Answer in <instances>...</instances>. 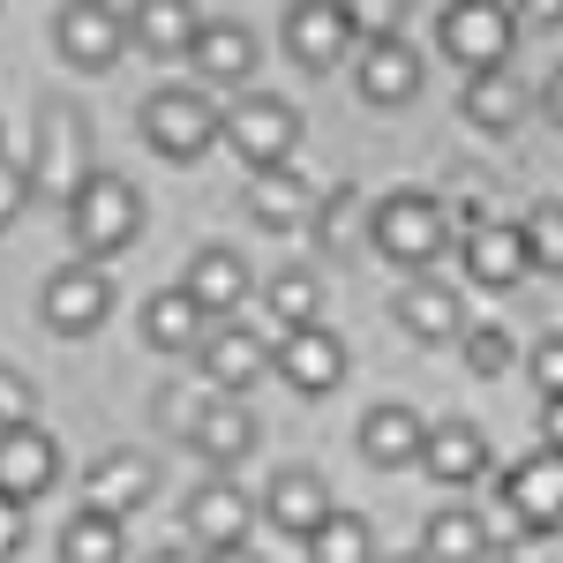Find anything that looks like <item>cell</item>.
I'll list each match as a JSON object with an SVG mask.
<instances>
[{
  "label": "cell",
  "instance_id": "1",
  "mask_svg": "<svg viewBox=\"0 0 563 563\" xmlns=\"http://www.w3.org/2000/svg\"><path fill=\"white\" fill-rule=\"evenodd\" d=\"M68 233H76V256L84 263H113L143 241V188L129 174H106L90 166L76 188H68Z\"/></svg>",
  "mask_w": 563,
  "mask_h": 563
},
{
  "label": "cell",
  "instance_id": "2",
  "mask_svg": "<svg viewBox=\"0 0 563 563\" xmlns=\"http://www.w3.org/2000/svg\"><path fill=\"white\" fill-rule=\"evenodd\" d=\"M301 106L294 98H278V90H241L233 106H218V143L263 174V166H294L301 158Z\"/></svg>",
  "mask_w": 563,
  "mask_h": 563
},
{
  "label": "cell",
  "instance_id": "3",
  "mask_svg": "<svg viewBox=\"0 0 563 563\" xmlns=\"http://www.w3.org/2000/svg\"><path fill=\"white\" fill-rule=\"evenodd\" d=\"M443 241H451V225H443V203L429 188H390L368 211V249L384 263H398V271H429L443 256Z\"/></svg>",
  "mask_w": 563,
  "mask_h": 563
},
{
  "label": "cell",
  "instance_id": "4",
  "mask_svg": "<svg viewBox=\"0 0 563 563\" xmlns=\"http://www.w3.org/2000/svg\"><path fill=\"white\" fill-rule=\"evenodd\" d=\"M143 143H151L166 166H196L218 143V106L203 90H180V84L151 90V98H143Z\"/></svg>",
  "mask_w": 563,
  "mask_h": 563
},
{
  "label": "cell",
  "instance_id": "5",
  "mask_svg": "<svg viewBox=\"0 0 563 563\" xmlns=\"http://www.w3.org/2000/svg\"><path fill=\"white\" fill-rule=\"evenodd\" d=\"M435 38L443 53L474 76V68H504L511 60V45H519V15L504 8V0H451L443 15H435Z\"/></svg>",
  "mask_w": 563,
  "mask_h": 563
},
{
  "label": "cell",
  "instance_id": "6",
  "mask_svg": "<svg viewBox=\"0 0 563 563\" xmlns=\"http://www.w3.org/2000/svg\"><path fill=\"white\" fill-rule=\"evenodd\" d=\"M38 316L53 339H90L106 316H113V278H106V263H60L53 278H45L38 294Z\"/></svg>",
  "mask_w": 563,
  "mask_h": 563
},
{
  "label": "cell",
  "instance_id": "7",
  "mask_svg": "<svg viewBox=\"0 0 563 563\" xmlns=\"http://www.w3.org/2000/svg\"><path fill=\"white\" fill-rule=\"evenodd\" d=\"M121 45H129V8H113V0H68L60 15H53V53L68 60V68H113L121 60Z\"/></svg>",
  "mask_w": 563,
  "mask_h": 563
},
{
  "label": "cell",
  "instance_id": "8",
  "mask_svg": "<svg viewBox=\"0 0 563 563\" xmlns=\"http://www.w3.org/2000/svg\"><path fill=\"white\" fill-rule=\"evenodd\" d=\"M271 376L294 384L301 398H323V390L346 384V339L331 323H294L278 346H271Z\"/></svg>",
  "mask_w": 563,
  "mask_h": 563
},
{
  "label": "cell",
  "instance_id": "9",
  "mask_svg": "<svg viewBox=\"0 0 563 563\" xmlns=\"http://www.w3.org/2000/svg\"><path fill=\"white\" fill-rule=\"evenodd\" d=\"M278 38H286V60H294V68L323 76V68H339V60L353 53V38H361V31H353L346 0H294Z\"/></svg>",
  "mask_w": 563,
  "mask_h": 563
},
{
  "label": "cell",
  "instance_id": "10",
  "mask_svg": "<svg viewBox=\"0 0 563 563\" xmlns=\"http://www.w3.org/2000/svg\"><path fill=\"white\" fill-rule=\"evenodd\" d=\"M151 496H158V466H151V451L121 443V451H98V459H90V474H84V511L135 519Z\"/></svg>",
  "mask_w": 563,
  "mask_h": 563
},
{
  "label": "cell",
  "instance_id": "11",
  "mask_svg": "<svg viewBox=\"0 0 563 563\" xmlns=\"http://www.w3.org/2000/svg\"><path fill=\"white\" fill-rule=\"evenodd\" d=\"M180 526H188L203 549L249 541V533H256V496L241 488V474H218V466H211V481H196V488H188V504H180Z\"/></svg>",
  "mask_w": 563,
  "mask_h": 563
},
{
  "label": "cell",
  "instance_id": "12",
  "mask_svg": "<svg viewBox=\"0 0 563 563\" xmlns=\"http://www.w3.org/2000/svg\"><path fill=\"white\" fill-rule=\"evenodd\" d=\"M188 443H196V459L203 466H218V474H241V459L263 443V421L233 398V390H218V398H203V413L188 421Z\"/></svg>",
  "mask_w": 563,
  "mask_h": 563
},
{
  "label": "cell",
  "instance_id": "13",
  "mask_svg": "<svg viewBox=\"0 0 563 563\" xmlns=\"http://www.w3.org/2000/svg\"><path fill=\"white\" fill-rule=\"evenodd\" d=\"M53 481H60V443H53L38 421H8V429H0V496L38 504Z\"/></svg>",
  "mask_w": 563,
  "mask_h": 563
},
{
  "label": "cell",
  "instance_id": "14",
  "mask_svg": "<svg viewBox=\"0 0 563 563\" xmlns=\"http://www.w3.org/2000/svg\"><path fill=\"white\" fill-rule=\"evenodd\" d=\"M84 113H60V106H45V135H38V158L23 166L31 174V196H60L68 203V188L90 174L84 166Z\"/></svg>",
  "mask_w": 563,
  "mask_h": 563
},
{
  "label": "cell",
  "instance_id": "15",
  "mask_svg": "<svg viewBox=\"0 0 563 563\" xmlns=\"http://www.w3.org/2000/svg\"><path fill=\"white\" fill-rule=\"evenodd\" d=\"M361 98L368 106H406V98H421V45H406L398 31H376V38H361Z\"/></svg>",
  "mask_w": 563,
  "mask_h": 563
},
{
  "label": "cell",
  "instance_id": "16",
  "mask_svg": "<svg viewBox=\"0 0 563 563\" xmlns=\"http://www.w3.org/2000/svg\"><path fill=\"white\" fill-rule=\"evenodd\" d=\"M249 286H256V271H249V256H241V249H225V241L196 249V256H188V271H180V294L203 308V316H233V308L249 301Z\"/></svg>",
  "mask_w": 563,
  "mask_h": 563
},
{
  "label": "cell",
  "instance_id": "17",
  "mask_svg": "<svg viewBox=\"0 0 563 563\" xmlns=\"http://www.w3.org/2000/svg\"><path fill=\"white\" fill-rule=\"evenodd\" d=\"M413 466L429 481H443V488H474L496 459H488V435L474 421H435V429H421V459Z\"/></svg>",
  "mask_w": 563,
  "mask_h": 563
},
{
  "label": "cell",
  "instance_id": "18",
  "mask_svg": "<svg viewBox=\"0 0 563 563\" xmlns=\"http://www.w3.org/2000/svg\"><path fill=\"white\" fill-rule=\"evenodd\" d=\"M256 511L286 541H308L316 526H323V511H331V481L323 474H308V466H286V474H271V488L256 496Z\"/></svg>",
  "mask_w": 563,
  "mask_h": 563
},
{
  "label": "cell",
  "instance_id": "19",
  "mask_svg": "<svg viewBox=\"0 0 563 563\" xmlns=\"http://www.w3.org/2000/svg\"><path fill=\"white\" fill-rule=\"evenodd\" d=\"M271 376V339L263 331H249V323H218L211 339H203V384L211 390H241L263 384Z\"/></svg>",
  "mask_w": 563,
  "mask_h": 563
},
{
  "label": "cell",
  "instance_id": "20",
  "mask_svg": "<svg viewBox=\"0 0 563 563\" xmlns=\"http://www.w3.org/2000/svg\"><path fill=\"white\" fill-rule=\"evenodd\" d=\"M504 504H511L519 526H563V451L541 443L533 459H519L504 474Z\"/></svg>",
  "mask_w": 563,
  "mask_h": 563
},
{
  "label": "cell",
  "instance_id": "21",
  "mask_svg": "<svg viewBox=\"0 0 563 563\" xmlns=\"http://www.w3.org/2000/svg\"><path fill=\"white\" fill-rule=\"evenodd\" d=\"M526 271V241H519V225H504V218H481L474 233H466V278H474L481 294H511Z\"/></svg>",
  "mask_w": 563,
  "mask_h": 563
},
{
  "label": "cell",
  "instance_id": "22",
  "mask_svg": "<svg viewBox=\"0 0 563 563\" xmlns=\"http://www.w3.org/2000/svg\"><path fill=\"white\" fill-rule=\"evenodd\" d=\"M188 60L211 84H241V76H256V31L233 23V15H203L196 38H188Z\"/></svg>",
  "mask_w": 563,
  "mask_h": 563
},
{
  "label": "cell",
  "instance_id": "23",
  "mask_svg": "<svg viewBox=\"0 0 563 563\" xmlns=\"http://www.w3.org/2000/svg\"><path fill=\"white\" fill-rule=\"evenodd\" d=\"M390 316H398V331H406L413 346H451V339L466 331L459 294H451V286H435V278H413V286L390 301Z\"/></svg>",
  "mask_w": 563,
  "mask_h": 563
},
{
  "label": "cell",
  "instance_id": "24",
  "mask_svg": "<svg viewBox=\"0 0 563 563\" xmlns=\"http://www.w3.org/2000/svg\"><path fill=\"white\" fill-rule=\"evenodd\" d=\"M421 429H429V421H421V413H413V406H398V398H384V406H368V413H361V459H368V466H384V474H398V466H413V459H421Z\"/></svg>",
  "mask_w": 563,
  "mask_h": 563
},
{
  "label": "cell",
  "instance_id": "25",
  "mask_svg": "<svg viewBox=\"0 0 563 563\" xmlns=\"http://www.w3.org/2000/svg\"><path fill=\"white\" fill-rule=\"evenodd\" d=\"M308 211H316V188L301 180V166H263L249 174V218L263 233H301Z\"/></svg>",
  "mask_w": 563,
  "mask_h": 563
},
{
  "label": "cell",
  "instance_id": "26",
  "mask_svg": "<svg viewBox=\"0 0 563 563\" xmlns=\"http://www.w3.org/2000/svg\"><path fill=\"white\" fill-rule=\"evenodd\" d=\"M526 106H533L526 84H519V76H504V68H474L466 90H459V113H466L481 135H511L526 121Z\"/></svg>",
  "mask_w": 563,
  "mask_h": 563
},
{
  "label": "cell",
  "instance_id": "27",
  "mask_svg": "<svg viewBox=\"0 0 563 563\" xmlns=\"http://www.w3.org/2000/svg\"><path fill=\"white\" fill-rule=\"evenodd\" d=\"M196 23H203L196 0H135V8H129V45L158 53V60H174V53H188Z\"/></svg>",
  "mask_w": 563,
  "mask_h": 563
},
{
  "label": "cell",
  "instance_id": "28",
  "mask_svg": "<svg viewBox=\"0 0 563 563\" xmlns=\"http://www.w3.org/2000/svg\"><path fill=\"white\" fill-rule=\"evenodd\" d=\"M488 549H496V533L466 504H443L429 519V533H421V556L429 563H488Z\"/></svg>",
  "mask_w": 563,
  "mask_h": 563
},
{
  "label": "cell",
  "instance_id": "29",
  "mask_svg": "<svg viewBox=\"0 0 563 563\" xmlns=\"http://www.w3.org/2000/svg\"><path fill=\"white\" fill-rule=\"evenodd\" d=\"M203 339V308L188 301L180 286H158L151 301H143V346L151 353H188Z\"/></svg>",
  "mask_w": 563,
  "mask_h": 563
},
{
  "label": "cell",
  "instance_id": "30",
  "mask_svg": "<svg viewBox=\"0 0 563 563\" xmlns=\"http://www.w3.org/2000/svg\"><path fill=\"white\" fill-rule=\"evenodd\" d=\"M129 556V519H106V511H76L60 526V563H121Z\"/></svg>",
  "mask_w": 563,
  "mask_h": 563
},
{
  "label": "cell",
  "instance_id": "31",
  "mask_svg": "<svg viewBox=\"0 0 563 563\" xmlns=\"http://www.w3.org/2000/svg\"><path fill=\"white\" fill-rule=\"evenodd\" d=\"M263 301H271V316H278V331H294V323H316V316H323V278H316L308 263H286V271L263 286Z\"/></svg>",
  "mask_w": 563,
  "mask_h": 563
},
{
  "label": "cell",
  "instance_id": "32",
  "mask_svg": "<svg viewBox=\"0 0 563 563\" xmlns=\"http://www.w3.org/2000/svg\"><path fill=\"white\" fill-rule=\"evenodd\" d=\"M301 549H308V563H368V519L331 504V511H323V526L308 533Z\"/></svg>",
  "mask_w": 563,
  "mask_h": 563
},
{
  "label": "cell",
  "instance_id": "33",
  "mask_svg": "<svg viewBox=\"0 0 563 563\" xmlns=\"http://www.w3.org/2000/svg\"><path fill=\"white\" fill-rule=\"evenodd\" d=\"M308 225H316V249H323V256H346L353 233L368 225V211H361V188H331V196H316Z\"/></svg>",
  "mask_w": 563,
  "mask_h": 563
},
{
  "label": "cell",
  "instance_id": "34",
  "mask_svg": "<svg viewBox=\"0 0 563 563\" xmlns=\"http://www.w3.org/2000/svg\"><path fill=\"white\" fill-rule=\"evenodd\" d=\"M519 241H526V263L533 271H556L563 278V203H533L519 218Z\"/></svg>",
  "mask_w": 563,
  "mask_h": 563
},
{
  "label": "cell",
  "instance_id": "35",
  "mask_svg": "<svg viewBox=\"0 0 563 563\" xmlns=\"http://www.w3.org/2000/svg\"><path fill=\"white\" fill-rule=\"evenodd\" d=\"M459 346H466V368H474L481 384H488V376H511V361H519V346H511L504 323H474V331H459Z\"/></svg>",
  "mask_w": 563,
  "mask_h": 563
},
{
  "label": "cell",
  "instance_id": "36",
  "mask_svg": "<svg viewBox=\"0 0 563 563\" xmlns=\"http://www.w3.org/2000/svg\"><path fill=\"white\" fill-rule=\"evenodd\" d=\"M496 563H563V526H519L504 549H488Z\"/></svg>",
  "mask_w": 563,
  "mask_h": 563
},
{
  "label": "cell",
  "instance_id": "37",
  "mask_svg": "<svg viewBox=\"0 0 563 563\" xmlns=\"http://www.w3.org/2000/svg\"><path fill=\"white\" fill-rule=\"evenodd\" d=\"M8 421H38V390H31L23 368L0 361V429H8Z\"/></svg>",
  "mask_w": 563,
  "mask_h": 563
},
{
  "label": "cell",
  "instance_id": "38",
  "mask_svg": "<svg viewBox=\"0 0 563 563\" xmlns=\"http://www.w3.org/2000/svg\"><path fill=\"white\" fill-rule=\"evenodd\" d=\"M23 211H31V174H23L15 158H0V233H8Z\"/></svg>",
  "mask_w": 563,
  "mask_h": 563
},
{
  "label": "cell",
  "instance_id": "39",
  "mask_svg": "<svg viewBox=\"0 0 563 563\" xmlns=\"http://www.w3.org/2000/svg\"><path fill=\"white\" fill-rule=\"evenodd\" d=\"M526 368H533L541 398H556V390H563V339H541V346L526 353Z\"/></svg>",
  "mask_w": 563,
  "mask_h": 563
},
{
  "label": "cell",
  "instance_id": "40",
  "mask_svg": "<svg viewBox=\"0 0 563 563\" xmlns=\"http://www.w3.org/2000/svg\"><path fill=\"white\" fill-rule=\"evenodd\" d=\"M31 541V504H15V496H0V563L15 556Z\"/></svg>",
  "mask_w": 563,
  "mask_h": 563
},
{
  "label": "cell",
  "instance_id": "41",
  "mask_svg": "<svg viewBox=\"0 0 563 563\" xmlns=\"http://www.w3.org/2000/svg\"><path fill=\"white\" fill-rule=\"evenodd\" d=\"M346 15H353V31H390V15H398V0H346Z\"/></svg>",
  "mask_w": 563,
  "mask_h": 563
},
{
  "label": "cell",
  "instance_id": "42",
  "mask_svg": "<svg viewBox=\"0 0 563 563\" xmlns=\"http://www.w3.org/2000/svg\"><path fill=\"white\" fill-rule=\"evenodd\" d=\"M196 413H203V398H180V390H158V421H166V429H180V435H188V421H196Z\"/></svg>",
  "mask_w": 563,
  "mask_h": 563
},
{
  "label": "cell",
  "instance_id": "43",
  "mask_svg": "<svg viewBox=\"0 0 563 563\" xmlns=\"http://www.w3.org/2000/svg\"><path fill=\"white\" fill-rule=\"evenodd\" d=\"M511 15H519V23H533V31H549V23H563V0H519Z\"/></svg>",
  "mask_w": 563,
  "mask_h": 563
},
{
  "label": "cell",
  "instance_id": "44",
  "mask_svg": "<svg viewBox=\"0 0 563 563\" xmlns=\"http://www.w3.org/2000/svg\"><path fill=\"white\" fill-rule=\"evenodd\" d=\"M541 443L563 451V390H556V398H541Z\"/></svg>",
  "mask_w": 563,
  "mask_h": 563
},
{
  "label": "cell",
  "instance_id": "45",
  "mask_svg": "<svg viewBox=\"0 0 563 563\" xmlns=\"http://www.w3.org/2000/svg\"><path fill=\"white\" fill-rule=\"evenodd\" d=\"M541 113H549V121H556V129H563V68H556V76H549V84H541Z\"/></svg>",
  "mask_w": 563,
  "mask_h": 563
},
{
  "label": "cell",
  "instance_id": "46",
  "mask_svg": "<svg viewBox=\"0 0 563 563\" xmlns=\"http://www.w3.org/2000/svg\"><path fill=\"white\" fill-rule=\"evenodd\" d=\"M203 563H263V556H256V549H249V541H225V549H211V556H203Z\"/></svg>",
  "mask_w": 563,
  "mask_h": 563
},
{
  "label": "cell",
  "instance_id": "47",
  "mask_svg": "<svg viewBox=\"0 0 563 563\" xmlns=\"http://www.w3.org/2000/svg\"><path fill=\"white\" fill-rule=\"evenodd\" d=\"M143 563H203V556H180V549H158V556H143Z\"/></svg>",
  "mask_w": 563,
  "mask_h": 563
},
{
  "label": "cell",
  "instance_id": "48",
  "mask_svg": "<svg viewBox=\"0 0 563 563\" xmlns=\"http://www.w3.org/2000/svg\"><path fill=\"white\" fill-rule=\"evenodd\" d=\"M390 563H429V556H421V549H413V556H390Z\"/></svg>",
  "mask_w": 563,
  "mask_h": 563
}]
</instances>
